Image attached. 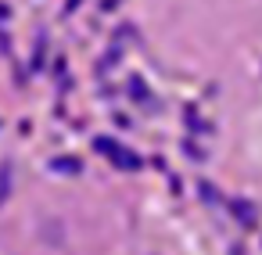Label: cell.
Instances as JSON below:
<instances>
[{
    "instance_id": "3957f363",
    "label": "cell",
    "mask_w": 262,
    "mask_h": 255,
    "mask_svg": "<svg viewBox=\"0 0 262 255\" xmlns=\"http://www.w3.org/2000/svg\"><path fill=\"white\" fill-rule=\"evenodd\" d=\"M51 169H54V173H79L83 165H79V162H72V158H54V162H51Z\"/></svg>"
},
{
    "instance_id": "6da1fadb",
    "label": "cell",
    "mask_w": 262,
    "mask_h": 255,
    "mask_svg": "<svg viewBox=\"0 0 262 255\" xmlns=\"http://www.w3.org/2000/svg\"><path fill=\"white\" fill-rule=\"evenodd\" d=\"M94 147H97L104 158H112V165H119V169H126V173L140 169V155H133L129 147H122V144H115V140H108V137H97Z\"/></svg>"
},
{
    "instance_id": "7a4b0ae2",
    "label": "cell",
    "mask_w": 262,
    "mask_h": 255,
    "mask_svg": "<svg viewBox=\"0 0 262 255\" xmlns=\"http://www.w3.org/2000/svg\"><path fill=\"white\" fill-rule=\"evenodd\" d=\"M233 216H237L241 223H248V226L255 223V212H251V205H248V201H233Z\"/></svg>"
}]
</instances>
